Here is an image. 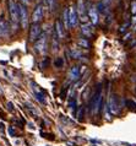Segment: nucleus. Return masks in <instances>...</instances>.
Instances as JSON below:
<instances>
[{"mask_svg":"<svg viewBox=\"0 0 136 146\" xmlns=\"http://www.w3.org/2000/svg\"><path fill=\"white\" fill-rule=\"evenodd\" d=\"M55 35L58 36V38L59 39H63V38H65V30H64V25H63V22L60 21V20H57L55 21Z\"/></svg>","mask_w":136,"mask_h":146,"instance_id":"obj_11","label":"nucleus"},{"mask_svg":"<svg viewBox=\"0 0 136 146\" xmlns=\"http://www.w3.org/2000/svg\"><path fill=\"white\" fill-rule=\"evenodd\" d=\"M43 6H46L50 13L57 9V0H43Z\"/></svg>","mask_w":136,"mask_h":146,"instance_id":"obj_16","label":"nucleus"},{"mask_svg":"<svg viewBox=\"0 0 136 146\" xmlns=\"http://www.w3.org/2000/svg\"><path fill=\"white\" fill-rule=\"evenodd\" d=\"M70 55H71V58H73V59H80L82 56V53L79 49H75V48H73V49H70Z\"/></svg>","mask_w":136,"mask_h":146,"instance_id":"obj_19","label":"nucleus"},{"mask_svg":"<svg viewBox=\"0 0 136 146\" xmlns=\"http://www.w3.org/2000/svg\"><path fill=\"white\" fill-rule=\"evenodd\" d=\"M34 49L39 54H44L48 49V37L47 33H42L39 38L34 42Z\"/></svg>","mask_w":136,"mask_h":146,"instance_id":"obj_3","label":"nucleus"},{"mask_svg":"<svg viewBox=\"0 0 136 146\" xmlns=\"http://www.w3.org/2000/svg\"><path fill=\"white\" fill-rule=\"evenodd\" d=\"M54 66L55 68H63L64 66V59L63 58H57L54 60Z\"/></svg>","mask_w":136,"mask_h":146,"instance_id":"obj_22","label":"nucleus"},{"mask_svg":"<svg viewBox=\"0 0 136 146\" xmlns=\"http://www.w3.org/2000/svg\"><path fill=\"white\" fill-rule=\"evenodd\" d=\"M96 6H97V11H98L99 14H102V15H106L107 14V9H108V7L104 6V4H103L102 1H99Z\"/></svg>","mask_w":136,"mask_h":146,"instance_id":"obj_20","label":"nucleus"},{"mask_svg":"<svg viewBox=\"0 0 136 146\" xmlns=\"http://www.w3.org/2000/svg\"><path fill=\"white\" fill-rule=\"evenodd\" d=\"M41 35H42L41 25H39V23H32L31 27H30V35H28L30 42H36Z\"/></svg>","mask_w":136,"mask_h":146,"instance_id":"obj_6","label":"nucleus"},{"mask_svg":"<svg viewBox=\"0 0 136 146\" xmlns=\"http://www.w3.org/2000/svg\"><path fill=\"white\" fill-rule=\"evenodd\" d=\"M112 1H113V0H102V3L104 4V6H107V7L110 5V4H112Z\"/></svg>","mask_w":136,"mask_h":146,"instance_id":"obj_28","label":"nucleus"},{"mask_svg":"<svg viewBox=\"0 0 136 146\" xmlns=\"http://www.w3.org/2000/svg\"><path fill=\"white\" fill-rule=\"evenodd\" d=\"M63 25L65 28H71L70 26V10L66 9L63 11Z\"/></svg>","mask_w":136,"mask_h":146,"instance_id":"obj_15","label":"nucleus"},{"mask_svg":"<svg viewBox=\"0 0 136 146\" xmlns=\"http://www.w3.org/2000/svg\"><path fill=\"white\" fill-rule=\"evenodd\" d=\"M76 43H77V46L81 47V48H87V49L91 48V43L88 42V39L87 38H79Z\"/></svg>","mask_w":136,"mask_h":146,"instance_id":"obj_17","label":"nucleus"},{"mask_svg":"<svg viewBox=\"0 0 136 146\" xmlns=\"http://www.w3.org/2000/svg\"><path fill=\"white\" fill-rule=\"evenodd\" d=\"M70 26L71 27H76L77 25V21H79V15H77V11H76L75 7H70Z\"/></svg>","mask_w":136,"mask_h":146,"instance_id":"obj_14","label":"nucleus"},{"mask_svg":"<svg viewBox=\"0 0 136 146\" xmlns=\"http://www.w3.org/2000/svg\"><path fill=\"white\" fill-rule=\"evenodd\" d=\"M87 13H88V19L92 21V23L96 26L99 22V16H98V11H97V6H94L93 4H88L87 6Z\"/></svg>","mask_w":136,"mask_h":146,"instance_id":"obj_9","label":"nucleus"},{"mask_svg":"<svg viewBox=\"0 0 136 146\" xmlns=\"http://www.w3.org/2000/svg\"><path fill=\"white\" fill-rule=\"evenodd\" d=\"M21 3L23 5H27V4H30V0H21Z\"/></svg>","mask_w":136,"mask_h":146,"instance_id":"obj_32","label":"nucleus"},{"mask_svg":"<svg viewBox=\"0 0 136 146\" xmlns=\"http://www.w3.org/2000/svg\"><path fill=\"white\" fill-rule=\"evenodd\" d=\"M9 134H10V136H15V130H14V128L13 127H9Z\"/></svg>","mask_w":136,"mask_h":146,"instance_id":"obj_29","label":"nucleus"},{"mask_svg":"<svg viewBox=\"0 0 136 146\" xmlns=\"http://www.w3.org/2000/svg\"><path fill=\"white\" fill-rule=\"evenodd\" d=\"M18 5V15H20V23H21L22 28L28 27V13H27L26 5L23 4H17Z\"/></svg>","mask_w":136,"mask_h":146,"instance_id":"obj_4","label":"nucleus"},{"mask_svg":"<svg viewBox=\"0 0 136 146\" xmlns=\"http://www.w3.org/2000/svg\"><path fill=\"white\" fill-rule=\"evenodd\" d=\"M131 14L136 15V1H135V0L131 1Z\"/></svg>","mask_w":136,"mask_h":146,"instance_id":"obj_26","label":"nucleus"},{"mask_svg":"<svg viewBox=\"0 0 136 146\" xmlns=\"http://www.w3.org/2000/svg\"><path fill=\"white\" fill-rule=\"evenodd\" d=\"M7 108H9V111H14V104L11 102H7Z\"/></svg>","mask_w":136,"mask_h":146,"instance_id":"obj_31","label":"nucleus"},{"mask_svg":"<svg viewBox=\"0 0 136 146\" xmlns=\"http://www.w3.org/2000/svg\"><path fill=\"white\" fill-rule=\"evenodd\" d=\"M9 31H10V27H9V23L4 17H0V37L1 38H5L9 36Z\"/></svg>","mask_w":136,"mask_h":146,"instance_id":"obj_10","label":"nucleus"},{"mask_svg":"<svg viewBox=\"0 0 136 146\" xmlns=\"http://www.w3.org/2000/svg\"><path fill=\"white\" fill-rule=\"evenodd\" d=\"M135 93H136V87H135Z\"/></svg>","mask_w":136,"mask_h":146,"instance_id":"obj_35","label":"nucleus"},{"mask_svg":"<svg viewBox=\"0 0 136 146\" xmlns=\"http://www.w3.org/2000/svg\"><path fill=\"white\" fill-rule=\"evenodd\" d=\"M48 64H49V59H46V60H44V63H42V64H41V66H42V68H46Z\"/></svg>","mask_w":136,"mask_h":146,"instance_id":"obj_30","label":"nucleus"},{"mask_svg":"<svg viewBox=\"0 0 136 146\" xmlns=\"http://www.w3.org/2000/svg\"><path fill=\"white\" fill-rule=\"evenodd\" d=\"M43 16H44V6L43 4H38L32 13V23H39L43 20Z\"/></svg>","mask_w":136,"mask_h":146,"instance_id":"obj_5","label":"nucleus"},{"mask_svg":"<svg viewBox=\"0 0 136 146\" xmlns=\"http://www.w3.org/2000/svg\"><path fill=\"white\" fill-rule=\"evenodd\" d=\"M88 88H85V91H83V93H82V100L83 101H86L87 100V96H88Z\"/></svg>","mask_w":136,"mask_h":146,"instance_id":"obj_27","label":"nucleus"},{"mask_svg":"<svg viewBox=\"0 0 136 146\" xmlns=\"http://www.w3.org/2000/svg\"><path fill=\"white\" fill-rule=\"evenodd\" d=\"M85 111H86L85 106H81V107L79 108L77 114H76V117H77V120H79V121H82V120H83V117H85Z\"/></svg>","mask_w":136,"mask_h":146,"instance_id":"obj_18","label":"nucleus"},{"mask_svg":"<svg viewBox=\"0 0 136 146\" xmlns=\"http://www.w3.org/2000/svg\"><path fill=\"white\" fill-rule=\"evenodd\" d=\"M81 32H82V35L85 36L86 38H90V37L93 36V27H92L91 25H88V23H82Z\"/></svg>","mask_w":136,"mask_h":146,"instance_id":"obj_13","label":"nucleus"},{"mask_svg":"<svg viewBox=\"0 0 136 146\" xmlns=\"http://www.w3.org/2000/svg\"><path fill=\"white\" fill-rule=\"evenodd\" d=\"M125 103H126V106L129 107L130 109H133V111H136V102H134V101H131V100H126Z\"/></svg>","mask_w":136,"mask_h":146,"instance_id":"obj_24","label":"nucleus"},{"mask_svg":"<svg viewBox=\"0 0 136 146\" xmlns=\"http://www.w3.org/2000/svg\"><path fill=\"white\" fill-rule=\"evenodd\" d=\"M7 9H9V14H10V19H11L13 27L16 30V27H17V25L20 23L18 5L14 1V0H7Z\"/></svg>","mask_w":136,"mask_h":146,"instance_id":"obj_2","label":"nucleus"},{"mask_svg":"<svg viewBox=\"0 0 136 146\" xmlns=\"http://www.w3.org/2000/svg\"><path fill=\"white\" fill-rule=\"evenodd\" d=\"M129 26H130V21H125V22H124L123 25L120 26V28H119V32H120V33H123V32L127 31V28H129Z\"/></svg>","mask_w":136,"mask_h":146,"instance_id":"obj_23","label":"nucleus"},{"mask_svg":"<svg viewBox=\"0 0 136 146\" xmlns=\"http://www.w3.org/2000/svg\"><path fill=\"white\" fill-rule=\"evenodd\" d=\"M76 104H77V102H76L75 97H70V98H69V107L70 108H75Z\"/></svg>","mask_w":136,"mask_h":146,"instance_id":"obj_25","label":"nucleus"},{"mask_svg":"<svg viewBox=\"0 0 136 146\" xmlns=\"http://www.w3.org/2000/svg\"><path fill=\"white\" fill-rule=\"evenodd\" d=\"M136 22V15H134V17H133V23Z\"/></svg>","mask_w":136,"mask_h":146,"instance_id":"obj_33","label":"nucleus"},{"mask_svg":"<svg viewBox=\"0 0 136 146\" xmlns=\"http://www.w3.org/2000/svg\"><path fill=\"white\" fill-rule=\"evenodd\" d=\"M25 106H26V108L27 109H28V111L32 113V114H33V115H36V117H38L39 115V112L37 111V109H36L34 108V106H33V104H31V103H28V102H26V104H25Z\"/></svg>","mask_w":136,"mask_h":146,"instance_id":"obj_21","label":"nucleus"},{"mask_svg":"<svg viewBox=\"0 0 136 146\" xmlns=\"http://www.w3.org/2000/svg\"><path fill=\"white\" fill-rule=\"evenodd\" d=\"M81 76V71H80V66L74 65L71 66L70 71H69V80L70 81H77Z\"/></svg>","mask_w":136,"mask_h":146,"instance_id":"obj_12","label":"nucleus"},{"mask_svg":"<svg viewBox=\"0 0 136 146\" xmlns=\"http://www.w3.org/2000/svg\"><path fill=\"white\" fill-rule=\"evenodd\" d=\"M108 111L113 115H117L120 113V107H119V104H118V97L115 95H110L109 103H108Z\"/></svg>","mask_w":136,"mask_h":146,"instance_id":"obj_8","label":"nucleus"},{"mask_svg":"<svg viewBox=\"0 0 136 146\" xmlns=\"http://www.w3.org/2000/svg\"><path fill=\"white\" fill-rule=\"evenodd\" d=\"M77 15L82 23H87L88 21V15H87V9L83 3V0H79L77 1Z\"/></svg>","mask_w":136,"mask_h":146,"instance_id":"obj_7","label":"nucleus"},{"mask_svg":"<svg viewBox=\"0 0 136 146\" xmlns=\"http://www.w3.org/2000/svg\"><path fill=\"white\" fill-rule=\"evenodd\" d=\"M3 93H4L3 92V88H1V86H0V95H3Z\"/></svg>","mask_w":136,"mask_h":146,"instance_id":"obj_34","label":"nucleus"},{"mask_svg":"<svg viewBox=\"0 0 136 146\" xmlns=\"http://www.w3.org/2000/svg\"><path fill=\"white\" fill-rule=\"evenodd\" d=\"M103 106V95H102V85L98 84L94 93L92 95L90 102V112L91 113H99Z\"/></svg>","mask_w":136,"mask_h":146,"instance_id":"obj_1","label":"nucleus"}]
</instances>
